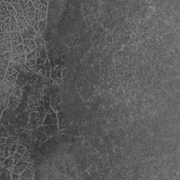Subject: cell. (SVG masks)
Instances as JSON below:
<instances>
[{"label": "cell", "instance_id": "obj_1", "mask_svg": "<svg viewBox=\"0 0 180 180\" xmlns=\"http://www.w3.org/2000/svg\"><path fill=\"white\" fill-rule=\"evenodd\" d=\"M15 84L13 82L8 81L7 79H5L0 84V95H11L13 92Z\"/></svg>", "mask_w": 180, "mask_h": 180}, {"label": "cell", "instance_id": "obj_2", "mask_svg": "<svg viewBox=\"0 0 180 180\" xmlns=\"http://www.w3.org/2000/svg\"><path fill=\"white\" fill-rule=\"evenodd\" d=\"M37 129L45 132L48 137H51L57 135H58V132H59V128H58L57 125H47V126L41 125V126L37 127Z\"/></svg>", "mask_w": 180, "mask_h": 180}, {"label": "cell", "instance_id": "obj_3", "mask_svg": "<svg viewBox=\"0 0 180 180\" xmlns=\"http://www.w3.org/2000/svg\"><path fill=\"white\" fill-rule=\"evenodd\" d=\"M58 124V116L57 113L51 108L49 111L47 112L45 120L43 121L42 125L47 126V125H52Z\"/></svg>", "mask_w": 180, "mask_h": 180}, {"label": "cell", "instance_id": "obj_4", "mask_svg": "<svg viewBox=\"0 0 180 180\" xmlns=\"http://www.w3.org/2000/svg\"><path fill=\"white\" fill-rule=\"evenodd\" d=\"M28 77L26 73H25L24 71L23 72L18 73V75L17 77V80L15 84V87L19 88V89H21L27 85L28 82Z\"/></svg>", "mask_w": 180, "mask_h": 180}, {"label": "cell", "instance_id": "obj_5", "mask_svg": "<svg viewBox=\"0 0 180 180\" xmlns=\"http://www.w3.org/2000/svg\"><path fill=\"white\" fill-rule=\"evenodd\" d=\"M11 17V16L6 6L5 2L3 0H0V21H5Z\"/></svg>", "mask_w": 180, "mask_h": 180}, {"label": "cell", "instance_id": "obj_6", "mask_svg": "<svg viewBox=\"0 0 180 180\" xmlns=\"http://www.w3.org/2000/svg\"><path fill=\"white\" fill-rule=\"evenodd\" d=\"M14 111H10L8 110H5L2 113H1V125L4 126H8L9 125L10 120L12 117L14 116Z\"/></svg>", "mask_w": 180, "mask_h": 180}, {"label": "cell", "instance_id": "obj_7", "mask_svg": "<svg viewBox=\"0 0 180 180\" xmlns=\"http://www.w3.org/2000/svg\"><path fill=\"white\" fill-rule=\"evenodd\" d=\"M29 163L27 161H25L23 160H21L16 163L15 165H14L13 168H12V171L14 173L17 174L18 175H20L23 172V171L26 169L28 166Z\"/></svg>", "mask_w": 180, "mask_h": 180}, {"label": "cell", "instance_id": "obj_8", "mask_svg": "<svg viewBox=\"0 0 180 180\" xmlns=\"http://www.w3.org/2000/svg\"><path fill=\"white\" fill-rule=\"evenodd\" d=\"M34 7L36 10H39L45 13L48 12V7H49V2L43 1V0H34L32 1Z\"/></svg>", "mask_w": 180, "mask_h": 180}, {"label": "cell", "instance_id": "obj_9", "mask_svg": "<svg viewBox=\"0 0 180 180\" xmlns=\"http://www.w3.org/2000/svg\"><path fill=\"white\" fill-rule=\"evenodd\" d=\"M11 39L13 48L17 47V46L20 45H22L23 43V39L21 35H20V31L11 33Z\"/></svg>", "mask_w": 180, "mask_h": 180}, {"label": "cell", "instance_id": "obj_10", "mask_svg": "<svg viewBox=\"0 0 180 180\" xmlns=\"http://www.w3.org/2000/svg\"><path fill=\"white\" fill-rule=\"evenodd\" d=\"M18 75V73L14 69L13 67L9 66V68L7 70V73H6L5 78L7 79L8 81L13 82L16 83V80H17V77Z\"/></svg>", "mask_w": 180, "mask_h": 180}, {"label": "cell", "instance_id": "obj_11", "mask_svg": "<svg viewBox=\"0 0 180 180\" xmlns=\"http://www.w3.org/2000/svg\"><path fill=\"white\" fill-rule=\"evenodd\" d=\"M51 64H50V61L49 58H47L46 60L45 63V65H44L43 68L40 70V73H39V75H41L42 76L46 77V78L49 79L51 78Z\"/></svg>", "mask_w": 180, "mask_h": 180}, {"label": "cell", "instance_id": "obj_12", "mask_svg": "<svg viewBox=\"0 0 180 180\" xmlns=\"http://www.w3.org/2000/svg\"><path fill=\"white\" fill-rule=\"evenodd\" d=\"M23 45L24 46L25 52H26V54H28L31 51H34L37 48V45L36 43H35L34 39H23Z\"/></svg>", "mask_w": 180, "mask_h": 180}, {"label": "cell", "instance_id": "obj_13", "mask_svg": "<svg viewBox=\"0 0 180 180\" xmlns=\"http://www.w3.org/2000/svg\"><path fill=\"white\" fill-rule=\"evenodd\" d=\"M20 103V99H18L15 95L11 94L9 98V102L8 104L7 110H10V111H14L16 108L18 107V104Z\"/></svg>", "mask_w": 180, "mask_h": 180}, {"label": "cell", "instance_id": "obj_14", "mask_svg": "<svg viewBox=\"0 0 180 180\" xmlns=\"http://www.w3.org/2000/svg\"><path fill=\"white\" fill-rule=\"evenodd\" d=\"M35 172L33 169L29 168V167H27V168L25 169L21 175H20V180H33L34 179V176H35Z\"/></svg>", "mask_w": 180, "mask_h": 180}, {"label": "cell", "instance_id": "obj_15", "mask_svg": "<svg viewBox=\"0 0 180 180\" xmlns=\"http://www.w3.org/2000/svg\"><path fill=\"white\" fill-rule=\"evenodd\" d=\"M16 19L17 20L18 27L19 28V30H21L23 29L26 28L27 26H28V23H27L26 18L23 16V14H17L16 16Z\"/></svg>", "mask_w": 180, "mask_h": 180}, {"label": "cell", "instance_id": "obj_16", "mask_svg": "<svg viewBox=\"0 0 180 180\" xmlns=\"http://www.w3.org/2000/svg\"><path fill=\"white\" fill-rule=\"evenodd\" d=\"M35 14L30 13L27 11V10H24L23 11V16L26 18L27 23H28V25H30L31 26H34L35 23Z\"/></svg>", "mask_w": 180, "mask_h": 180}, {"label": "cell", "instance_id": "obj_17", "mask_svg": "<svg viewBox=\"0 0 180 180\" xmlns=\"http://www.w3.org/2000/svg\"><path fill=\"white\" fill-rule=\"evenodd\" d=\"M6 2H7L8 3H9L10 5L13 6L17 14H20V15L23 14V11L21 7H20L19 5V1H18V0H9V1H6Z\"/></svg>", "mask_w": 180, "mask_h": 180}, {"label": "cell", "instance_id": "obj_18", "mask_svg": "<svg viewBox=\"0 0 180 180\" xmlns=\"http://www.w3.org/2000/svg\"><path fill=\"white\" fill-rule=\"evenodd\" d=\"M14 156H11L6 158L4 162L1 163V165H2V166L5 167V168L12 169V168H13L14 167Z\"/></svg>", "mask_w": 180, "mask_h": 180}, {"label": "cell", "instance_id": "obj_19", "mask_svg": "<svg viewBox=\"0 0 180 180\" xmlns=\"http://www.w3.org/2000/svg\"><path fill=\"white\" fill-rule=\"evenodd\" d=\"M19 30V28L18 27L17 20L16 19V17L11 16L10 18V33L18 32Z\"/></svg>", "mask_w": 180, "mask_h": 180}, {"label": "cell", "instance_id": "obj_20", "mask_svg": "<svg viewBox=\"0 0 180 180\" xmlns=\"http://www.w3.org/2000/svg\"><path fill=\"white\" fill-rule=\"evenodd\" d=\"M12 169L5 168L0 175V180H11Z\"/></svg>", "mask_w": 180, "mask_h": 180}, {"label": "cell", "instance_id": "obj_21", "mask_svg": "<svg viewBox=\"0 0 180 180\" xmlns=\"http://www.w3.org/2000/svg\"><path fill=\"white\" fill-rule=\"evenodd\" d=\"M35 18L36 22L46 20L47 18V13H45V12L39 11V10H36L35 14Z\"/></svg>", "mask_w": 180, "mask_h": 180}, {"label": "cell", "instance_id": "obj_22", "mask_svg": "<svg viewBox=\"0 0 180 180\" xmlns=\"http://www.w3.org/2000/svg\"><path fill=\"white\" fill-rule=\"evenodd\" d=\"M0 46H1V49H0V53H1V54L7 53V52L9 51H12V49H13L11 42L1 44Z\"/></svg>", "mask_w": 180, "mask_h": 180}, {"label": "cell", "instance_id": "obj_23", "mask_svg": "<svg viewBox=\"0 0 180 180\" xmlns=\"http://www.w3.org/2000/svg\"><path fill=\"white\" fill-rule=\"evenodd\" d=\"M38 28H39V34L42 35L46 32L47 28V20H43L38 22Z\"/></svg>", "mask_w": 180, "mask_h": 180}, {"label": "cell", "instance_id": "obj_24", "mask_svg": "<svg viewBox=\"0 0 180 180\" xmlns=\"http://www.w3.org/2000/svg\"><path fill=\"white\" fill-rule=\"evenodd\" d=\"M84 20H85L86 26H87L88 28V27H92V26L95 23L97 22V18H96L95 15H90L84 18Z\"/></svg>", "mask_w": 180, "mask_h": 180}, {"label": "cell", "instance_id": "obj_25", "mask_svg": "<svg viewBox=\"0 0 180 180\" xmlns=\"http://www.w3.org/2000/svg\"><path fill=\"white\" fill-rule=\"evenodd\" d=\"M1 33H10V18L1 22Z\"/></svg>", "mask_w": 180, "mask_h": 180}, {"label": "cell", "instance_id": "obj_26", "mask_svg": "<svg viewBox=\"0 0 180 180\" xmlns=\"http://www.w3.org/2000/svg\"><path fill=\"white\" fill-rule=\"evenodd\" d=\"M12 53L16 54V55H23V54H26L25 52L23 45L22 44V45L17 46V47H14L13 49H12Z\"/></svg>", "mask_w": 180, "mask_h": 180}, {"label": "cell", "instance_id": "obj_27", "mask_svg": "<svg viewBox=\"0 0 180 180\" xmlns=\"http://www.w3.org/2000/svg\"><path fill=\"white\" fill-rule=\"evenodd\" d=\"M35 42L36 43L37 47H41L45 45V41L44 40V39L41 37V35L39 33H37L36 37H35Z\"/></svg>", "mask_w": 180, "mask_h": 180}, {"label": "cell", "instance_id": "obj_28", "mask_svg": "<svg viewBox=\"0 0 180 180\" xmlns=\"http://www.w3.org/2000/svg\"><path fill=\"white\" fill-rule=\"evenodd\" d=\"M36 64H37V59H30L27 60L26 62V66L28 67L29 68H30L31 70L35 71L36 69Z\"/></svg>", "mask_w": 180, "mask_h": 180}, {"label": "cell", "instance_id": "obj_29", "mask_svg": "<svg viewBox=\"0 0 180 180\" xmlns=\"http://www.w3.org/2000/svg\"><path fill=\"white\" fill-rule=\"evenodd\" d=\"M20 35H21V36L23 39H35V37L31 36V35L29 34L27 28H24V29H23V30H20Z\"/></svg>", "mask_w": 180, "mask_h": 180}, {"label": "cell", "instance_id": "obj_30", "mask_svg": "<svg viewBox=\"0 0 180 180\" xmlns=\"http://www.w3.org/2000/svg\"><path fill=\"white\" fill-rule=\"evenodd\" d=\"M5 2V4H6V6H7V9L9 12L10 13V15L11 16H14V17H16V15H17V13H16L15 9H14V7L12 6L11 5H10L9 3H8L7 2Z\"/></svg>", "mask_w": 180, "mask_h": 180}, {"label": "cell", "instance_id": "obj_31", "mask_svg": "<svg viewBox=\"0 0 180 180\" xmlns=\"http://www.w3.org/2000/svg\"><path fill=\"white\" fill-rule=\"evenodd\" d=\"M10 61L5 59L2 57H0V68L7 69L9 66Z\"/></svg>", "mask_w": 180, "mask_h": 180}, {"label": "cell", "instance_id": "obj_32", "mask_svg": "<svg viewBox=\"0 0 180 180\" xmlns=\"http://www.w3.org/2000/svg\"><path fill=\"white\" fill-rule=\"evenodd\" d=\"M0 135H1V137L9 138L10 137L7 129L2 125H1V127H0Z\"/></svg>", "mask_w": 180, "mask_h": 180}, {"label": "cell", "instance_id": "obj_33", "mask_svg": "<svg viewBox=\"0 0 180 180\" xmlns=\"http://www.w3.org/2000/svg\"><path fill=\"white\" fill-rule=\"evenodd\" d=\"M79 177L80 179H92L91 177V175H89V172L87 169V170H85L83 172H82L79 174Z\"/></svg>", "mask_w": 180, "mask_h": 180}, {"label": "cell", "instance_id": "obj_34", "mask_svg": "<svg viewBox=\"0 0 180 180\" xmlns=\"http://www.w3.org/2000/svg\"><path fill=\"white\" fill-rule=\"evenodd\" d=\"M167 56L171 57L172 58H173L176 62H179V56H178L173 51L169 50V51H167Z\"/></svg>", "mask_w": 180, "mask_h": 180}, {"label": "cell", "instance_id": "obj_35", "mask_svg": "<svg viewBox=\"0 0 180 180\" xmlns=\"http://www.w3.org/2000/svg\"><path fill=\"white\" fill-rule=\"evenodd\" d=\"M26 59H37V54H36V49H35L34 51L30 52V53L27 54L26 55Z\"/></svg>", "mask_w": 180, "mask_h": 180}, {"label": "cell", "instance_id": "obj_36", "mask_svg": "<svg viewBox=\"0 0 180 180\" xmlns=\"http://www.w3.org/2000/svg\"><path fill=\"white\" fill-rule=\"evenodd\" d=\"M26 28H27V30H28V31L29 34H30L31 35V36H33V37H36L37 33L36 32V31H35V28H33V26H30V25H28V26H27Z\"/></svg>", "mask_w": 180, "mask_h": 180}, {"label": "cell", "instance_id": "obj_37", "mask_svg": "<svg viewBox=\"0 0 180 180\" xmlns=\"http://www.w3.org/2000/svg\"><path fill=\"white\" fill-rule=\"evenodd\" d=\"M13 156H14V165H15L18 161L23 160V156L18 154V152H16Z\"/></svg>", "mask_w": 180, "mask_h": 180}, {"label": "cell", "instance_id": "obj_38", "mask_svg": "<svg viewBox=\"0 0 180 180\" xmlns=\"http://www.w3.org/2000/svg\"><path fill=\"white\" fill-rule=\"evenodd\" d=\"M7 69L0 68V82H2L5 79V75L7 73Z\"/></svg>", "mask_w": 180, "mask_h": 180}, {"label": "cell", "instance_id": "obj_39", "mask_svg": "<svg viewBox=\"0 0 180 180\" xmlns=\"http://www.w3.org/2000/svg\"><path fill=\"white\" fill-rule=\"evenodd\" d=\"M28 1L29 0H27V1H25V0H20V1H19V5L20 7H21L23 11H24V10L26 9V6L28 5Z\"/></svg>", "mask_w": 180, "mask_h": 180}, {"label": "cell", "instance_id": "obj_40", "mask_svg": "<svg viewBox=\"0 0 180 180\" xmlns=\"http://www.w3.org/2000/svg\"><path fill=\"white\" fill-rule=\"evenodd\" d=\"M158 19H159L158 17V16H157L155 14H153L152 15L150 16V18H149V20H150L151 21L152 23H156L157 20H158Z\"/></svg>", "mask_w": 180, "mask_h": 180}, {"label": "cell", "instance_id": "obj_41", "mask_svg": "<svg viewBox=\"0 0 180 180\" xmlns=\"http://www.w3.org/2000/svg\"><path fill=\"white\" fill-rule=\"evenodd\" d=\"M11 179L12 180H18V179H20V175H17V174L14 173V172L12 171Z\"/></svg>", "mask_w": 180, "mask_h": 180}, {"label": "cell", "instance_id": "obj_42", "mask_svg": "<svg viewBox=\"0 0 180 180\" xmlns=\"http://www.w3.org/2000/svg\"><path fill=\"white\" fill-rule=\"evenodd\" d=\"M33 28H35V31H36V32H37V33H39V28H38V22H36V23H35V26H33Z\"/></svg>", "mask_w": 180, "mask_h": 180}, {"label": "cell", "instance_id": "obj_43", "mask_svg": "<svg viewBox=\"0 0 180 180\" xmlns=\"http://www.w3.org/2000/svg\"><path fill=\"white\" fill-rule=\"evenodd\" d=\"M38 106H44V99H38Z\"/></svg>", "mask_w": 180, "mask_h": 180}]
</instances>
